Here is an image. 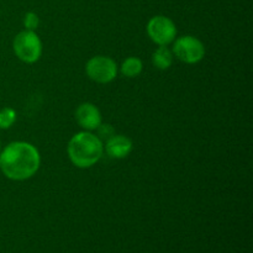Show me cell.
<instances>
[{"label":"cell","instance_id":"cell-13","mask_svg":"<svg viewBox=\"0 0 253 253\" xmlns=\"http://www.w3.org/2000/svg\"><path fill=\"white\" fill-rule=\"evenodd\" d=\"M24 24L25 27H26L29 31H34V30H36L37 26H39V16H37L35 12H27V14L25 15Z\"/></svg>","mask_w":253,"mask_h":253},{"label":"cell","instance_id":"cell-12","mask_svg":"<svg viewBox=\"0 0 253 253\" xmlns=\"http://www.w3.org/2000/svg\"><path fill=\"white\" fill-rule=\"evenodd\" d=\"M96 130H98V138L101 142L110 140L115 135V128L111 125H109V124H100Z\"/></svg>","mask_w":253,"mask_h":253},{"label":"cell","instance_id":"cell-7","mask_svg":"<svg viewBox=\"0 0 253 253\" xmlns=\"http://www.w3.org/2000/svg\"><path fill=\"white\" fill-rule=\"evenodd\" d=\"M76 119L79 125L85 130H96L101 124L100 111L90 103H84L78 106L76 111Z\"/></svg>","mask_w":253,"mask_h":253},{"label":"cell","instance_id":"cell-10","mask_svg":"<svg viewBox=\"0 0 253 253\" xmlns=\"http://www.w3.org/2000/svg\"><path fill=\"white\" fill-rule=\"evenodd\" d=\"M142 72V62L141 59L136 58V57H130L126 59L121 66V73L128 78H133V77L138 76Z\"/></svg>","mask_w":253,"mask_h":253},{"label":"cell","instance_id":"cell-1","mask_svg":"<svg viewBox=\"0 0 253 253\" xmlns=\"http://www.w3.org/2000/svg\"><path fill=\"white\" fill-rule=\"evenodd\" d=\"M40 167V153L27 142H12L0 155V168L9 179L31 178Z\"/></svg>","mask_w":253,"mask_h":253},{"label":"cell","instance_id":"cell-2","mask_svg":"<svg viewBox=\"0 0 253 253\" xmlns=\"http://www.w3.org/2000/svg\"><path fill=\"white\" fill-rule=\"evenodd\" d=\"M104 146L98 136L90 132H79L68 143V156L72 163L79 168H89L103 156Z\"/></svg>","mask_w":253,"mask_h":253},{"label":"cell","instance_id":"cell-8","mask_svg":"<svg viewBox=\"0 0 253 253\" xmlns=\"http://www.w3.org/2000/svg\"><path fill=\"white\" fill-rule=\"evenodd\" d=\"M106 153L113 158H125L132 150V142L128 137L123 135H114L110 140L106 141Z\"/></svg>","mask_w":253,"mask_h":253},{"label":"cell","instance_id":"cell-4","mask_svg":"<svg viewBox=\"0 0 253 253\" xmlns=\"http://www.w3.org/2000/svg\"><path fill=\"white\" fill-rule=\"evenodd\" d=\"M86 74L91 81L96 83L105 84L114 81L118 74V66L115 61L109 57L96 56L88 61L85 67Z\"/></svg>","mask_w":253,"mask_h":253},{"label":"cell","instance_id":"cell-3","mask_svg":"<svg viewBox=\"0 0 253 253\" xmlns=\"http://www.w3.org/2000/svg\"><path fill=\"white\" fill-rule=\"evenodd\" d=\"M14 52L19 59L26 63H34L41 57L42 44L34 31H22L14 39Z\"/></svg>","mask_w":253,"mask_h":253},{"label":"cell","instance_id":"cell-5","mask_svg":"<svg viewBox=\"0 0 253 253\" xmlns=\"http://www.w3.org/2000/svg\"><path fill=\"white\" fill-rule=\"evenodd\" d=\"M173 52L175 57H178V59L185 63L193 64L202 61L205 54V47L202 41L195 37L183 36L174 42Z\"/></svg>","mask_w":253,"mask_h":253},{"label":"cell","instance_id":"cell-11","mask_svg":"<svg viewBox=\"0 0 253 253\" xmlns=\"http://www.w3.org/2000/svg\"><path fill=\"white\" fill-rule=\"evenodd\" d=\"M16 120V113L11 108L0 110V128H9Z\"/></svg>","mask_w":253,"mask_h":253},{"label":"cell","instance_id":"cell-9","mask_svg":"<svg viewBox=\"0 0 253 253\" xmlns=\"http://www.w3.org/2000/svg\"><path fill=\"white\" fill-rule=\"evenodd\" d=\"M152 62L158 69H167L172 66L173 54L166 46H160L152 54Z\"/></svg>","mask_w":253,"mask_h":253},{"label":"cell","instance_id":"cell-6","mask_svg":"<svg viewBox=\"0 0 253 253\" xmlns=\"http://www.w3.org/2000/svg\"><path fill=\"white\" fill-rule=\"evenodd\" d=\"M148 36L153 42L160 46H167L174 41L177 29L174 22L166 16H155L150 20L147 25Z\"/></svg>","mask_w":253,"mask_h":253}]
</instances>
